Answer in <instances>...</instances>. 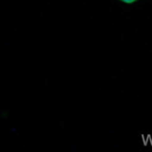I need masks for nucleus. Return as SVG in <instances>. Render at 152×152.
<instances>
[{"label": "nucleus", "mask_w": 152, "mask_h": 152, "mask_svg": "<svg viewBox=\"0 0 152 152\" xmlns=\"http://www.w3.org/2000/svg\"><path fill=\"white\" fill-rule=\"evenodd\" d=\"M121 1H123L125 3H133V2L136 1V0H121Z\"/></svg>", "instance_id": "obj_1"}]
</instances>
